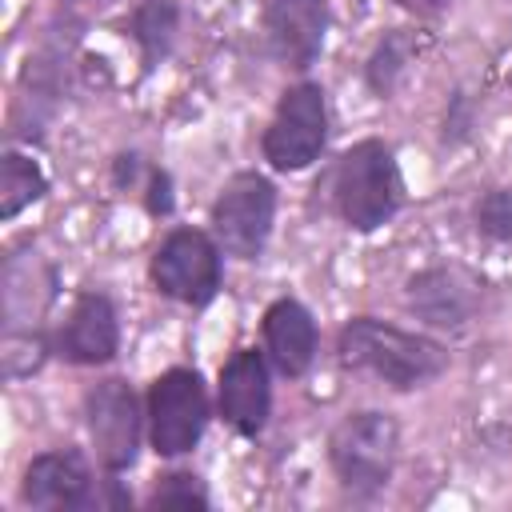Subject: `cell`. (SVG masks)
Listing matches in <instances>:
<instances>
[{
  "label": "cell",
  "instance_id": "cell-1",
  "mask_svg": "<svg viewBox=\"0 0 512 512\" xmlns=\"http://www.w3.org/2000/svg\"><path fill=\"white\" fill-rule=\"evenodd\" d=\"M340 360L348 368L372 372L392 388H420L448 368V352L416 332L380 324L372 316H356L340 328Z\"/></svg>",
  "mask_w": 512,
  "mask_h": 512
},
{
  "label": "cell",
  "instance_id": "cell-2",
  "mask_svg": "<svg viewBox=\"0 0 512 512\" xmlns=\"http://www.w3.org/2000/svg\"><path fill=\"white\" fill-rule=\"evenodd\" d=\"M404 200V180L392 160V148L380 140L352 144L336 164V208L348 228L372 232L396 216Z\"/></svg>",
  "mask_w": 512,
  "mask_h": 512
},
{
  "label": "cell",
  "instance_id": "cell-3",
  "mask_svg": "<svg viewBox=\"0 0 512 512\" xmlns=\"http://www.w3.org/2000/svg\"><path fill=\"white\" fill-rule=\"evenodd\" d=\"M400 448V428L388 412H352L336 424L328 440L332 468L340 484L356 496H372L392 480Z\"/></svg>",
  "mask_w": 512,
  "mask_h": 512
},
{
  "label": "cell",
  "instance_id": "cell-4",
  "mask_svg": "<svg viewBox=\"0 0 512 512\" xmlns=\"http://www.w3.org/2000/svg\"><path fill=\"white\" fill-rule=\"evenodd\" d=\"M208 424V392L192 368L164 372L148 392V432L160 456H184Z\"/></svg>",
  "mask_w": 512,
  "mask_h": 512
},
{
  "label": "cell",
  "instance_id": "cell-5",
  "mask_svg": "<svg viewBox=\"0 0 512 512\" xmlns=\"http://www.w3.org/2000/svg\"><path fill=\"white\" fill-rule=\"evenodd\" d=\"M328 136V112L320 84H292L280 96V108L264 132V160L280 172L308 168Z\"/></svg>",
  "mask_w": 512,
  "mask_h": 512
},
{
  "label": "cell",
  "instance_id": "cell-6",
  "mask_svg": "<svg viewBox=\"0 0 512 512\" xmlns=\"http://www.w3.org/2000/svg\"><path fill=\"white\" fill-rule=\"evenodd\" d=\"M272 212H276V188L264 176L256 172L232 176L212 204V228L220 248L228 256L256 260L272 232Z\"/></svg>",
  "mask_w": 512,
  "mask_h": 512
},
{
  "label": "cell",
  "instance_id": "cell-7",
  "mask_svg": "<svg viewBox=\"0 0 512 512\" xmlns=\"http://www.w3.org/2000/svg\"><path fill=\"white\" fill-rule=\"evenodd\" d=\"M152 280L180 304H208L220 288V252L196 228H176L152 256Z\"/></svg>",
  "mask_w": 512,
  "mask_h": 512
},
{
  "label": "cell",
  "instance_id": "cell-8",
  "mask_svg": "<svg viewBox=\"0 0 512 512\" xmlns=\"http://www.w3.org/2000/svg\"><path fill=\"white\" fill-rule=\"evenodd\" d=\"M84 412H88V432H92L100 464L108 472L128 468L140 448V408H136L132 388L116 376L100 380L96 388H88Z\"/></svg>",
  "mask_w": 512,
  "mask_h": 512
},
{
  "label": "cell",
  "instance_id": "cell-9",
  "mask_svg": "<svg viewBox=\"0 0 512 512\" xmlns=\"http://www.w3.org/2000/svg\"><path fill=\"white\" fill-rule=\"evenodd\" d=\"M268 408H272V384L260 352L252 348L232 352L228 364L220 368V416L240 436H260V428L268 424Z\"/></svg>",
  "mask_w": 512,
  "mask_h": 512
},
{
  "label": "cell",
  "instance_id": "cell-10",
  "mask_svg": "<svg viewBox=\"0 0 512 512\" xmlns=\"http://www.w3.org/2000/svg\"><path fill=\"white\" fill-rule=\"evenodd\" d=\"M476 304H480V284L464 268L436 264L408 280V308L436 328H460L464 320H472Z\"/></svg>",
  "mask_w": 512,
  "mask_h": 512
},
{
  "label": "cell",
  "instance_id": "cell-11",
  "mask_svg": "<svg viewBox=\"0 0 512 512\" xmlns=\"http://www.w3.org/2000/svg\"><path fill=\"white\" fill-rule=\"evenodd\" d=\"M24 504L44 508V512L92 508L96 488H92L84 456L80 452H44V456H36L24 472Z\"/></svg>",
  "mask_w": 512,
  "mask_h": 512
},
{
  "label": "cell",
  "instance_id": "cell-12",
  "mask_svg": "<svg viewBox=\"0 0 512 512\" xmlns=\"http://www.w3.org/2000/svg\"><path fill=\"white\" fill-rule=\"evenodd\" d=\"M324 28H328L324 0H268L264 8L268 44L288 68H308L320 56Z\"/></svg>",
  "mask_w": 512,
  "mask_h": 512
},
{
  "label": "cell",
  "instance_id": "cell-13",
  "mask_svg": "<svg viewBox=\"0 0 512 512\" xmlns=\"http://www.w3.org/2000/svg\"><path fill=\"white\" fill-rule=\"evenodd\" d=\"M116 344H120L116 308L100 292H84L72 304L64 328L56 332V352L72 364H108L116 356Z\"/></svg>",
  "mask_w": 512,
  "mask_h": 512
},
{
  "label": "cell",
  "instance_id": "cell-14",
  "mask_svg": "<svg viewBox=\"0 0 512 512\" xmlns=\"http://www.w3.org/2000/svg\"><path fill=\"white\" fill-rule=\"evenodd\" d=\"M264 344L284 376H300L316 356V320L300 300H276L264 312Z\"/></svg>",
  "mask_w": 512,
  "mask_h": 512
},
{
  "label": "cell",
  "instance_id": "cell-15",
  "mask_svg": "<svg viewBox=\"0 0 512 512\" xmlns=\"http://www.w3.org/2000/svg\"><path fill=\"white\" fill-rule=\"evenodd\" d=\"M48 268L36 260V252H12L4 264V320L16 324H32V316L44 312V304L52 300V276H44Z\"/></svg>",
  "mask_w": 512,
  "mask_h": 512
},
{
  "label": "cell",
  "instance_id": "cell-16",
  "mask_svg": "<svg viewBox=\"0 0 512 512\" xmlns=\"http://www.w3.org/2000/svg\"><path fill=\"white\" fill-rule=\"evenodd\" d=\"M48 188L44 172L36 168V160L20 156V152H8L0 160V216L12 220L20 208H28L32 200H40Z\"/></svg>",
  "mask_w": 512,
  "mask_h": 512
},
{
  "label": "cell",
  "instance_id": "cell-17",
  "mask_svg": "<svg viewBox=\"0 0 512 512\" xmlns=\"http://www.w3.org/2000/svg\"><path fill=\"white\" fill-rule=\"evenodd\" d=\"M416 48H420V40H416V36H408L404 28L388 32V36L376 44V52L368 56V68H364V76H368V84H372V92H376V96H388V92L396 88V80H400V76H404V68L412 64Z\"/></svg>",
  "mask_w": 512,
  "mask_h": 512
},
{
  "label": "cell",
  "instance_id": "cell-18",
  "mask_svg": "<svg viewBox=\"0 0 512 512\" xmlns=\"http://www.w3.org/2000/svg\"><path fill=\"white\" fill-rule=\"evenodd\" d=\"M132 36L144 48V60L156 64L172 48V36H176V4L172 0H148V4H140L136 16H132Z\"/></svg>",
  "mask_w": 512,
  "mask_h": 512
},
{
  "label": "cell",
  "instance_id": "cell-19",
  "mask_svg": "<svg viewBox=\"0 0 512 512\" xmlns=\"http://www.w3.org/2000/svg\"><path fill=\"white\" fill-rule=\"evenodd\" d=\"M0 360H4V376H28L44 360V340L32 332H8Z\"/></svg>",
  "mask_w": 512,
  "mask_h": 512
},
{
  "label": "cell",
  "instance_id": "cell-20",
  "mask_svg": "<svg viewBox=\"0 0 512 512\" xmlns=\"http://www.w3.org/2000/svg\"><path fill=\"white\" fill-rule=\"evenodd\" d=\"M476 224L492 240H512V188H496L476 204Z\"/></svg>",
  "mask_w": 512,
  "mask_h": 512
},
{
  "label": "cell",
  "instance_id": "cell-21",
  "mask_svg": "<svg viewBox=\"0 0 512 512\" xmlns=\"http://www.w3.org/2000/svg\"><path fill=\"white\" fill-rule=\"evenodd\" d=\"M152 504H176V508H192L196 504V508H204L208 504V492L200 488L196 476L176 472V476H164V484H156Z\"/></svg>",
  "mask_w": 512,
  "mask_h": 512
},
{
  "label": "cell",
  "instance_id": "cell-22",
  "mask_svg": "<svg viewBox=\"0 0 512 512\" xmlns=\"http://www.w3.org/2000/svg\"><path fill=\"white\" fill-rule=\"evenodd\" d=\"M148 212H156V216L172 212V184H168V172H160V168L148 172Z\"/></svg>",
  "mask_w": 512,
  "mask_h": 512
},
{
  "label": "cell",
  "instance_id": "cell-23",
  "mask_svg": "<svg viewBox=\"0 0 512 512\" xmlns=\"http://www.w3.org/2000/svg\"><path fill=\"white\" fill-rule=\"evenodd\" d=\"M396 4H404V8H412V12H440L448 0H396Z\"/></svg>",
  "mask_w": 512,
  "mask_h": 512
}]
</instances>
